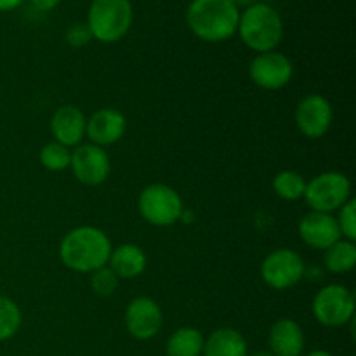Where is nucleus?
<instances>
[{"mask_svg": "<svg viewBox=\"0 0 356 356\" xmlns=\"http://www.w3.org/2000/svg\"><path fill=\"white\" fill-rule=\"evenodd\" d=\"M111 242L106 233L94 226H79L65 235L59 243V259L76 273H92L108 266Z\"/></svg>", "mask_w": 356, "mask_h": 356, "instance_id": "obj_1", "label": "nucleus"}, {"mask_svg": "<svg viewBox=\"0 0 356 356\" xmlns=\"http://www.w3.org/2000/svg\"><path fill=\"white\" fill-rule=\"evenodd\" d=\"M240 10L232 0H193L186 23L200 40L225 42L236 33Z\"/></svg>", "mask_w": 356, "mask_h": 356, "instance_id": "obj_2", "label": "nucleus"}, {"mask_svg": "<svg viewBox=\"0 0 356 356\" xmlns=\"http://www.w3.org/2000/svg\"><path fill=\"white\" fill-rule=\"evenodd\" d=\"M236 31L247 47L261 54L277 49L284 37V23L273 7L257 2L240 13Z\"/></svg>", "mask_w": 356, "mask_h": 356, "instance_id": "obj_3", "label": "nucleus"}, {"mask_svg": "<svg viewBox=\"0 0 356 356\" xmlns=\"http://www.w3.org/2000/svg\"><path fill=\"white\" fill-rule=\"evenodd\" d=\"M86 24L92 38L103 44L122 40L132 24L131 0H92Z\"/></svg>", "mask_w": 356, "mask_h": 356, "instance_id": "obj_4", "label": "nucleus"}, {"mask_svg": "<svg viewBox=\"0 0 356 356\" xmlns=\"http://www.w3.org/2000/svg\"><path fill=\"white\" fill-rule=\"evenodd\" d=\"M139 214L146 222L159 228L176 225L184 211L183 200L174 188L167 184H149L139 193Z\"/></svg>", "mask_w": 356, "mask_h": 356, "instance_id": "obj_5", "label": "nucleus"}, {"mask_svg": "<svg viewBox=\"0 0 356 356\" xmlns=\"http://www.w3.org/2000/svg\"><path fill=\"white\" fill-rule=\"evenodd\" d=\"M302 198L313 212L332 214L351 198V183L341 172H334V170L322 172L306 183Z\"/></svg>", "mask_w": 356, "mask_h": 356, "instance_id": "obj_6", "label": "nucleus"}, {"mask_svg": "<svg viewBox=\"0 0 356 356\" xmlns=\"http://www.w3.org/2000/svg\"><path fill=\"white\" fill-rule=\"evenodd\" d=\"M355 296L339 284L325 285L313 298V315L325 327H343L355 318Z\"/></svg>", "mask_w": 356, "mask_h": 356, "instance_id": "obj_7", "label": "nucleus"}, {"mask_svg": "<svg viewBox=\"0 0 356 356\" xmlns=\"http://www.w3.org/2000/svg\"><path fill=\"white\" fill-rule=\"evenodd\" d=\"M306 264L301 254L292 249H277L264 257L261 264V277L268 287L275 291H287L305 278Z\"/></svg>", "mask_w": 356, "mask_h": 356, "instance_id": "obj_8", "label": "nucleus"}, {"mask_svg": "<svg viewBox=\"0 0 356 356\" xmlns=\"http://www.w3.org/2000/svg\"><path fill=\"white\" fill-rule=\"evenodd\" d=\"M294 75L292 61L277 51L261 52L250 61L249 76L257 87L264 90L284 89Z\"/></svg>", "mask_w": 356, "mask_h": 356, "instance_id": "obj_9", "label": "nucleus"}, {"mask_svg": "<svg viewBox=\"0 0 356 356\" xmlns=\"http://www.w3.org/2000/svg\"><path fill=\"white\" fill-rule=\"evenodd\" d=\"M73 176L86 186H99L110 176V156L101 146L79 145L72 152L70 162Z\"/></svg>", "mask_w": 356, "mask_h": 356, "instance_id": "obj_10", "label": "nucleus"}, {"mask_svg": "<svg viewBox=\"0 0 356 356\" xmlns=\"http://www.w3.org/2000/svg\"><path fill=\"white\" fill-rule=\"evenodd\" d=\"M163 313L159 302L148 296H141L129 302L125 309V329L134 339L148 341L160 332Z\"/></svg>", "mask_w": 356, "mask_h": 356, "instance_id": "obj_11", "label": "nucleus"}, {"mask_svg": "<svg viewBox=\"0 0 356 356\" xmlns=\"http://www.w3.org/2000/svg\"><path fill=\"white\" fill-rule=\"evenodd\" d=\"M294 118L301 134L309 139H318L325 136L332 125V104L320 94H308L299 101Z\"/></svg>", "mask_w": 356, "mask_h": 356, "instance_id": "obj_12", "label": "nucleus"}, {"mask_svg": "<svg viewBox=\"0 0 356 356\" xmlns=\"http://www.w3.org/2000/svg\"><path fill=\"white\" fill-rule=\"evenodd\" d=\"M125 131H127V120L124 113L115 108H101L94 111L90 118H87L86 136L92 145L101 146V148L120 141Z\"/></svg>", "mask_w": 356, "mask_h": 356, "instance_id": "obj_13", "label": "nucleus"}, {"mask_svg": "<svg viewBox=\"0 0 356 356\" xmlns=\"http://www.w3.org/2000/svg\"><path fill=\"white\" fill-rule=\"evenodd\" d=\"M299 236L312 249L327 250L332 243L341 240L337 219L325 212H309L299 222Z\"/></svg>", "mask_w": 356, "mask_h": 356, "instance_id": "obj_14", "label": "nucleus"}, {"mask_svg": "<svg viewBox=\"0 0 356 356\" xmlns=\"http://www.w3.org/2000/svg\"><path fill=\"white\" fill-rule=\"evenodd\" d=\"M86 124L87 118L82 110L73 104L59 106L51 118V132L54 136V141L66 148L79 146L86 138Z\"/></svg>", "mask_w": 356, "mask_h": 356, "instance_id": "obj_15", "label": "nucleus"}, {"mask_svg": "<svg viewBox=\"0 0 356 356\" xmlns=\"http://www.w3.org/2000/svg\"><path fill=\"white\" fill-rule=\"evenodd\" d=\"M270 353L273 356H301L305 351V332L292 318H280L268 334Z\"/></svg>", "mask_w": 356, "mask_h": 356, "instance_id": "obj_16", "label": "nucleus"}, {"mask_svg": "<svg viewBox=\"0 0 356 356\" xmlns=\"http://www.w3.org/2000/svg\"><path fill=\"white\" fill-rule=\"evenodd\" d=\"M108 268L124 280H132L146 270V254L134 243H122L111 249Z\"/></svg>", "mask_w": 356, "mask_h": 356, "instance_id": "obj_17", "label": "nucleus"}, {"mask_svg": "<svg viewBox=\"0 0 356 356\" xmlns=\"http://www.w3.org/2000/svg\"><path fill=\"white\" fill-rule=\"evenodd\" d=\"M204 356H247V343L235 329H218L205 339Z\"/></svg>", "mask_w": 356, "mask_h": 356, "instance_id": "obj_18", "label": "nucleus"}, {"mask_svg": "<svg viewBox=\"0 0 356 356\" xmlns=\"http://www.w3.org/2000/svg\"><path fill=\"white\" fill-rule=\"evenodd\" d=\"M204 336L193 327H181L167 339V356H202L204 351Z\"/></svg>", "mask_w": 356, "mask_h": 356, "instance_id": "obj_19", "label": "nucleus"}, {"mask_svg": "<svg viewBox=\"0 0 356 356\" xmlns=\"http://www.w3.org/2000/svg\"><path fill=\"white\" fill-rule=\"evenodd\" d=\"M323 263L330 273L343 275L351 271L356 266V245L350 240H337L336 243L325 250Z\"/></svg>", "mask_w": 356, "mask_h": 356, "instance_id": "obj_20", "label": "nucleus"}, {"mask_svg": "<svg viewBox=\"0 0 356 356\" xmlns=\"http://www.w3.org/2000/svg\"><path fill=\"white\" fill-rule=\"evenodd\" d=\"M273 190L282 200L294 202L305 197L306 181L296 170H282L273 177Z\"/></svg>", "mask_w": 356, "mask_h": 356, "instance_id": "obj_21", "label": "nucleus"}, {"mask_svg": "<svg viewBox=\"0 0 356 356\" xmlns=\"http://www.w3.org/2000/svg\"><path fill=\"white\" fill-rule=\"evenodd\" d=\"M23 313L13 299L0 296V343L10 339L19 330Z\"/></svg>", "mask_w": 356, "mask_h": 356, "instance_id": "obj_22", "label": "nucleus"}, {"mask_svg": "<svg viewBox=\"0 0 356 356\" xmlns=\"http://www.w3.org/2000/svg\"><path fill=\"white\" fill-rule=\"evenodd\" d=\"M70 162H72V152L66 146L56 141L42 146L40 163L44 165V169L51 170V172H61V170L68 169Z\"/></svg>", "mask_w": 356, "mask_h": 356, "instance_id": "obj_23", "label": "nucleus"}, {"mask_svg": "<svg viewBox=\"0 0 356 356\" xmlns=\"http://www.w3.org/2000/svg\"><path fill=\"white\" fill-rule=\"evenodd\" d=\"M92 277H90V287L101 298H108V296L115 294L118 287V282L120 278L113 273L108 266L99 268V270L92 271Z\"/></svg>", "mask_w": 356, "mask_h": 356, "instance_id": "obj_24", "label": "nucleus"}, {"mask_svg": "<svg viewBox=\"0 0 356 356\" xmlns=\"http://www.w3.org/2000/svg\"><path fill=\"white\" fill-rule=\"evenodd\" d=\"M356 202L353 198L346 202L343 207L339 209V218H337V225H339L341 236L344 240L355 242L356 240Z\"/></svg>", "mask_w": 356, "mask_h": 356, "instance_id": "obj_25", "label": "nucleus"}, {"mask_svg": "<svg viewBox=\"0 0 356 356\" xmlns=\"http://www.w3.org/2000/svg\"><path fill=\"white\" fill-rule=\"evenodd\" d=\"M92 40V35H90L89 26L86 23H76L73 26L68 28L66 31V42H68L72 47H83L86 44Z\"/></svg>", "mask_w": 356, "mask_h": 356, "instance_id": "obj_26", "label": "nucleus"}, {"mask_svg": "<svg viewBox=\"0 0 356 356\" xmlns=\"http://www.w3.org/2000/svg\"><path fill=\"white\" fill-rule=\"evenodd\" d=\"M30 2L33 3L38 10H51L54 9L61 0H30Z\"/></svg>", "mask_w": 356, "mask_h": 356, "instance_id": "obj_27", "label": "nucleus"}, {"mask_svg": "<svg viewBox=\"0 0 356 356\" xmlns=\"http://www.w3.org/2000/svg\"><path fill=\"white\" fill-rule=\"evenodd\" d=\"M23 3V0H0V10L6 13V10H13L16 7H19Z\"/></svg>", "mask_w": 356, "mask_h": 356, "instance_id": "obj_28", "label": "nucleus"}, {"mask_svg": "<svg viewBox=\"0 0 356 356\" xmlns=\"http://www.w3.org/2000/svg\"><path fill=\"white\" fill-rule=\"evenodd\" d=\"M233 3H235L236 7H243V9H247V7H250V6H254V3H257L259 2V0H232Z\"/></svg>", "mask_w": 356, "mask_h": 356, "instance_id": "obj_29", "label": "nucleus"}, {"mask_svg": "<svg viewBox=\"0 0 356 356\" xmlns=\"http://www.w3.org/2000/svg\"><path fill=\"white\" fill-rule=\"evenodd\" d=\"M306 356H332V355H330L329 351H325V350H313V351H309V353Z\"/></svg>", "mask_w": 356, "mask_h": 356, "instance_id": "obj_30", "label": "nucleus"}, {"mask_svg": "<svg viewBox=\"0 0 356 356\" xmlns=\"http://www.w3.org/2000/svg\"><path fill=\"white\" fill-rule=\"evenodd\" d=\"M250 356H273L270 353V351H259V353H254V355H250Z\"/></svg>", "mask_w": 356, "mask_h": 356, "instance_id": "obj_31", "label": "nucleus"}]
</instances>
